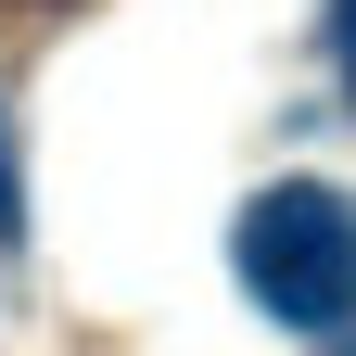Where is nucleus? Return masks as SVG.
<instances>
[{
	"instance_id": "1",
	"label": "nucleus",
	"mask_w": 356,
	"mask_h": 356,
	"mask_svg": "<svg viewBox=\"0 0 356 356\" xmlns=\"http://www.w3.org/2000/svg\"><path fill=\"white\" fill-rule=\"evenodd\" d=\"M229 267H242V293L280 331H343L356 318V204L331 191V178H280V191L242 204Z\"/></svg>"
},
{
	"instance_id": "2",
	"label": "nucleus",
	"mask_w": 356,
	"mask_h": 356,
	"mask_svg": "<svg viewBox=\"0 0 356 356\" xmlns=\"http://www.w3.org/2000/svg\"><path fill=\"white\" fill-rule=\"evenodd\" d=\"M343 89H356V0H343Z\"/></svg>"
},
{
	"instance_id": "3",
	"label": "nucleus",
	"mask_w": 356,
	"mask_h": 356,
	"mask_svg": "<svg viewBox=\"0 0 356 356\" xmlns=\"http://www.w3.org/2000/svg\"><path fill=\"white\" fill-rule=\"evenodd\" d=\"M0 229H13V165H0Z\"/></svg>"
}]
</instances>
